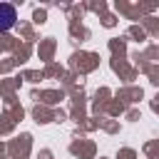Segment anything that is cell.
<instances>
[{"label": "cell", "instance_id": "1", "mask_svg": "<svg viewBox=\"0 0 159 159\" xmlns=\"http://www.w3.org/2000/svg\"><path fill=\"white\" fill-rule=\"evenodd\" d=\"M15 20H17L15 7L7 5V2H0V32H7V30L15 25Z\"/></svg>", "mask_w": 159, "mask_h": 159}]
</instances>
